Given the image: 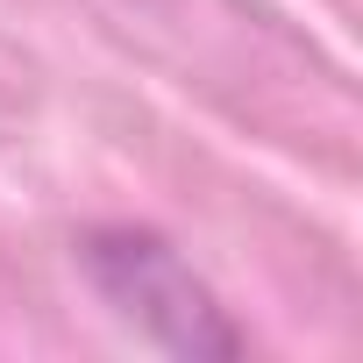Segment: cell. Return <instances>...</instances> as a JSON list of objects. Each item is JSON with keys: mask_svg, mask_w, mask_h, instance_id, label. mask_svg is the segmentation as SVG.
Wrapping results in <instances>:
<instances>
[{"mask_svg": "<svg viewBox=\"0 0 363 363\" xmlns=\"http://www.w3.org/2000/svg\"><path fill=\"white\" fill-rule=\"evenodd\" d=\"M79 264L93 278V292L114 306V320H128L143 342H157L164 356L186 363H221L242 356V328L228 320V306L214 299V285L186 264L171 235L135 228V221H107L79 235Z\"/></svg>", "mask_w": 363, "mask_h": 363, "instance_id": "cell-1", "label": "cell"}]
</instances>
